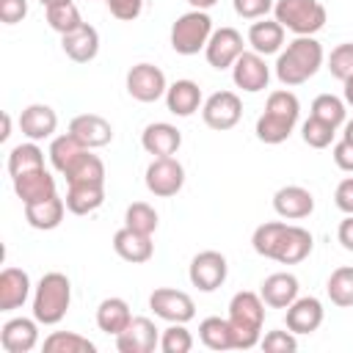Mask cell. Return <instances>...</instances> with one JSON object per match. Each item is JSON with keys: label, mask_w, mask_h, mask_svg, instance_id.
<instances>
[{"label": "cell", "mask_w": 353, "mask_h": 353, "mask_svg": "<svg viewBox=\"0 0 353 353\" xmlns=\"http://www.w3.org/2000/svg\"><path fill=\"white\" fill-rule=\"evenodd\" d=\"M132 320V312H130V303L124 298H105L99 306H97V325L99 331L110 334V336H119Z\"/></svg>", "instance_id": "30"}, {"label": "cell", "mask_w": 353, "mask_h": 353, "mask_svg": "<svg viewBox=\"0 0 353 353\" xmlns=\"http://www.w3.org/2000/svg\"><path fill=\"white\" fill-rule=\"evenodd\" d=\"M69 132L88 149H102L113 141V127L99 113H80L69 121Z\"/></svg>", "instance_id": "18"}, {"label": "cell", "mask_w": 353, "mask_h": 353, "mask_svg": "<svg viewBox=\"0 0 353 353\" xmlns=\"http://www.w3.org/2000/svg\"><path fill=\"white\" fill-rule=\"evenodd\" d=\"M342 138L353 143V119H350V121H345V132H342Z\"/></svg>", "instance_id": "55"}, {"label": "cell", "mask_w": 353, "mask_h": 353, "mask_svg": "<svg viewBox=\"0 0 353 353\" xmlns=\"http://www.w3.org/2000/svg\"><path fill=\"white\" fill-rule=\"evenodd\" d=\"M113 251H116L124 262L143 265V262L152 259L154 243H152V234H141V232H132V229L121 226V229L113 234Z\"/></svg>", "instance_id": "22"}, {"label": "cell", "mask_w": 353, "mask_h": 353, "mask_svg": "<svg viewBox=\"0 0 353 353\" xmlns=\"http://www.w3.org/2000/svg\"><path fill=\"white\" fill-rule=\"evenodd\" d=\"M336 240L342 243V248H345V251H353V215H345V218L339 221Z\"/></svg>", "instance_id": "51"}, {"label": "cell", "mask_w": 353, "mask_h": 353, "mask_svg": "<svg viewBox=\"0 0 353 353\" xmlns=\"http://www.w3.org/2000/svg\"><path fill=\"white\" fill-rule=\"evenodd\" d=\"M245 39H248V44H251L254 52L273 55V52H281V47H284V28H281V22L262 17L259 22H254L248 28V36Z\"/></svg>", "instance_id": "28"}, {"label": "cell", "mask_w": 353, "mask_h": 353, "mask_svg": "<svg viewBox=\"0 0 353 353\" xmlns=\"http://www.w3.org/2000/svg\"><path fill=\"white\" fill-rule=\"evenodd\" d=\"M185 185V165L176 157H154L146 165V190L157 199H171Z\"/></svg>", "instance_id": "8"}, {"label": "cell", "mask_w": 353, "mask_h": 353, "mask_svg": "<svg viewBox=\"0 0 353 353\" xmlns=\"http://www.w3.org/2000/svg\"><path fill=\"white\" fill-rule=\"evenodd\" d=\"M328 72L331 77L336 80H347L353 77V41H345V44H336L328 55Z\"/></svg>", "instance_id": "44"}, {"label": "cell", "mask_w": 353, "mask_h": 353, "mask_svg": "<svg viewBox=\"0 0 353 353\" xmlns=\"http://www.w3.org/2000/svg\"><path fill=\"white\" fill-rule=\"evenodd\" d=\"M298 290H301L298 287V279L292 273H287V270H279V273H270L262 281L259 295H262L265 306H270V309H287L298 298Z\"/></svg>", "instance_id": "26"}, {"label": "cell", "mask_w": 353, "mask_h": 353, "mask_svg": "<svg viewBox=\"0 0 353 353\" xmlns=\"http://www.w3.org/2000/svg\"><path fill=\"white\" fill-rule=\"evenodd\" d=\"M298 116H301L298 97L292 91H287V88H279V91H273L268 97L265 113L256 119V130L254 132H256V138L262 143H270V146L284 143L292 135V130L298 124Z\"/></svg>", "instance_id": "3"}, {"label": "cell", "mask_w": 353, "mask_h": 353, "mask_svg": "<svg viewBox=\"0 0 353 353\" xmlns=\"http://www.w3.org/2000/svg\"><path fill=\"white\" fill-rule=\"evenodd\" d=\"M8 135H11V116L3 113V132H0V141H8Z\"/></svg>", "instance_id": "53"}, {"label": "cell", "mask_w": 353, "mask_h": 353, "mask_svg": "<svg viewBox=\"0 0 353 353\" xmlns=\"http://www.w3.org/2000/svg\"><path fill=\"white\" fill-rule=\"evenodd\" d=\"M36 168H44V152L36 141H28V143H19L8 152V174L11 179L19 176V174H28V171H36Z\"/></svg>", "instance_id": "34"}, {"label": "cell", "mask_w": 353, "mask_h": 353, "mask_svg": "<svg viewBox=\"0 0 353 353\" xmlns=\"http://www.w3.org/2000/svg\"><path fill=\"white\" fill-rule=\"evenodd\" d=\"M141 146L152 157H174L179 152V146H182V132L168 121H154V124L143 127Z\"/></svg>", "instance_id": "20"}, {"label": "cell", "mask_w": 353, "mask_h": 353, "mask_svg": "<svg viewBox=\"0 0 353 353\" xmlns=\"http://www.w3.org/2000/svg\"><path fill=\"white\" fill-rule=\"evenodd\" d=\"M63 176H66V185H105V163L99 160V154L85 149L63 171Z\"/></svg>", "instance_id": "31"}, {"label": "cell", "mask_w": 353, "mask_h": 353, "mask_svg": "<svg viewBox=\"0 0 353 353\" xmlns=\"http://www.w3.org/2000/svg\"><path fill=\"white\" fill-rule=\"evenodd\" d=\"M168 91V83H165V74L160 66L154 63H135L130 72H127V94L135 99V102H157L160 97H165Z\"/></svg>", "instance_id": "9"}, {"label": "cell", "mask_w": 353, "mask_h": 353, "mask_svg": "<svg viewBox=\"0 0 353 353\" xmlns=\"http://www.w3.org/2000/svg\"><path fill=\"white\" fill-rule=\"evenodd\" d=\"M309 116H317V119L328 121L331 127H339V124L347 121V119H345V116H347L345 99H339V97H334V94H320V97H314Z\"/></svg>", "instance_id": "41"}, {"label": "cell", "mask_w": 353, "mask_h": 353, "mask_svg": "<svg viewBox=\"0 0 353 353\" xmlns=\"http://www.w3.org/2000/svg\"><path fill=\"white\" fill-rule=\"evenodd\" d=\"M63 212H66V201L55 193L44 201H36V204H25V221L39 229V232H50V229H58L61 221H63Z\"/></svg>", "instance_id": "29"}, {"label": "cell", "mask_w": 353, "mask_h": 353, "mask_svg": "<svg viewBox=\"0 0 353 353\" xmlns=\"http://www.w3.org/2000/svg\"><path fill=\"white\" fill-rule=\"evenodd\" d=\"M334 204L345 212V215H353V176H345L336 190H334Z\"/></svg>", "instance_id": "49"}, {"label": "cell", "mask_w": 353, "mask_h": 353, "mask_svg": "<svg viewBox=\"0 0 353 353\" xmlns=\"http://www.w3.org/2000/svg\"><path fill=\"white\" fill-rule=\"evenodd\" d=\"M190 3V8H199V11H210L218 0H188Z\"/></svg>", "instance_id": "52"}, {"label": "cell", "mask_w": 353, "mask_h": 353, "mask_svg": "<svg viewBox=\"0 0 353 353\" xmlns=\"http://www.w3.org/2000/svg\"><path fill=\"white\" fill-rule=\"evenodd\" d=\"M325 52L314 36H295L276 58V77L284 85H301L317 74Z\"/></svg>", "instance_id": "1"}, {"label": "cell", "mask_w": 353, "mask_h": 353, "mask_svg": "<svg viewBox=\"0 0 353 353\" xmlns=\"http://www.w3.org/2000/svg\"><path fill=\"white\" fill-rule=\"evenodd\" d=\"M39 3L47 8V6H55V3H69V0H39Z\"/></svg>", "instance_id": "56"}, {"label": "cell", "mask_w": 353, "mask_h": 353, "mask_svg": "<svg viewBox=\"0 0 353 353\" xmlns=\"http://www.w3.org/2000/svg\"><path fill=\"white\" fill-rule=\"evenodd\" d=\"M63 201H66V210L72 215L97 212L105 201V185H69Z\"/></svg>", "instance_id": "32"}, {"label": "cell", "mask_w": 353, "mask_h": 353, "mask_svg": "<svg viewBox=\"0 0 353 353\" xmlns=\"http://www.w3.org/2000/svg\"><path fill=\"white\" fill-rule=\"evenodd\" d=\"M345 105H350V108H353V77H347V80H345Z\"/></svg>", "instance_id": "54"}, {"label": "cell", "mask_w": 353, "mask_h": 353, "mask_svg": "<svg viewBox=\"0 0 353 353\" xmlns=\"http://www.w3.org/2000/svg\"><path fill=\"white\" fill-rule=\"evenodd\" d=\"M165 105H168V110L174 116H182V119L185 116H193L204 105V97H201L199 83H193V80H176V83H171L168 91H165Z\"/></svg>", "instance_id": "27"}, {"label": "cell", "mask_w": 353, "mask_h": 353, "mask_svg": "<svg viewBox=\"0 0 353 353\" xmlns=\"http://www.w3.org/2000/svg\"><path fill=\"white\" fill-rule=\"evenodd\" d=\"M229 325H232V342L234 350H248L259 345L262 325H265V301L259 292L240 290L229 301Z\"/></svg>", "instance_id": "2"}, {"label": "cell", "mask_w": 353, "mask_h": 353, "mask_svg": "<svg viewBox=\"0 0 353 353\" xmlns=\"http://www.w3.org/2000/svg\"><path fill=\"white\" fill-rule=\"evenodd\" d=\"M331 154H334V163H336L342 171L353 174V143H350V141H345V138H342V141H336Z\"/></svg>", "instance_id": "50"}, {"label": "cell", "mask_w": 353, "mask_h": 353, "mask_svg": "<svg viewBox=\"0 0 353 353\" xmlns=\"http://www.w3.org/2000/svg\"><path fill=\"white\" fill-rule=\"evenodd\" d=\"M229 276V262L221 251H199L193 259H190V268H188V279L196 290L201 292H215Z\"/></svg>", "instance_id": "7"}, {"label": "cell", "mask_w": 353, "mask_h": 353, "mask_svg": "<svg viewBox=\"0 0 353 353\" xmlns=\"http://www.w3.org/2000/svg\"><path fill=\"white\" fill-rule=\"evenodd\" d=\"M245 52L243 47V33L234 28H218L212 30L207 47H204V58L212 69H232L234 61Z\"/></svg>", "instance_id": "12"}, {"label": "cell", "mask_w": 353, "mask_h": 353, "mask_svg": "<svg viewBox=\"0 0 353 353\" xmlns=\"http://www.w3.org/2000/svg\"><path fill=\"white\" fill-rule=\"evenodd\" d=\"M273 19L281 22L284 30H292L295 36H314L325 28V6L320 0H276Z\"/></svg>", "instance_id": "5"}, {"label": "cell", "mask_w": 353, "mask_h": 353, "mask_svg": "<svg viewBox=\"0 0 353 353\" xmlns=\"http://www.w3.org/2000/svg\"><path fill=\"white\" fill-rule=\"evenodd\" d=\"M301 135H303V143L312 146V149H325L331 146L334 135H336V127H331L328 121L317 119V116H309L303 124H301Z\"/></svg>", "instance_id": "42"}, {"label": "cell", "mask_w": 353, "mask_h": 353, "mask_svg": "<svg viewBox=\"0 0 353 353\" xmlns=\"http://www.w3.org/2000/svg\"><path fill=\"white\" fill-rule=\"evenodd\" d=\"M212 36V19L207 11L190 8L185 14H179L171 25V47L179 55H196L207 47Z\"/></svg>", "instance_id": "6"}, {"label": "cell", "mask_w": 353, "mask_h": 353, "mask_svg": "<svg viewBox=\"0 0 353 353\" xmlns=\"http://www.w3.org/2000/svg\"><path fill=\"white\" fill-rule=\"evenodd\" d=\"M243 116V102L234 91H215L204 99L201 105V119L210 130H218V132H226L232 130Z\"/></svg>", "instance_id": "10"}, {"label": "cell", "mask_w": 353, "mask_h": 353, "mask_svg": "<svg viewBox=\"0 0 353 353\" xmlns=\"http://www.w3.org/2000/svg\"><path fill=\"white\" fill-rule=\"evenodd\" d=\"M88 146H83L72 132H63V135H58V138H52V143H50V163H52V168L58 171V174H63L83 152H85Z\"/></svg>", "instance_id": "35"}, {"label": "cell", "mask_w": 353, "mask_h": 353, "mask_svg": "<svg viewBox=\"0 0 353 353\" xmlns=\"http://www.w3.org/2000/svg\"><path fill=\"white\" fill-rule=\"evenodd\" d=\"M273 210L284 221H301L314 212V196L303 185H284L273 193Z\"/></svg>", "instance_id": "15"}, {"label": "cell", "mask_w": 353, "mask_h": 353, "mask_svg": "<svg viewBox=\"0 0 353 353\" xmlns=\"http://www.w3.org/2000/svg\"><path fill=\"white\" fill-rule=\"evenodd\" d=\"M44 14H47V25H50L55 33H61V36H66V33H72V30H77V28L83 25V17H80V11H77V6H74L72 0H69V3L47 6Z\"/></svg>", "instance_id": "39"}, {"label": "cell", "mask_w": 353, "mask_h": 353, "mask_svg": "<svg viewBox=\"0 0 353 353\" xmlns=\"http://www.w3.org/2000/svg\"><path fill=\"white\" fill-rule=\"evenodd\" d=\"M39 345V320L11 317L0 328V347L6 353H30Z\"/></svg>", "instance_id": "17"}, {"label": "cell", "mask_w": 353, "mask_h": 353, "mask_svg": "<svg viewBox=\"0 0 353 353\" xmlns=\"http://www.w3.org/2000/svg\"><path fill=\"white\" fill-rule=\"evenodd\" d=\"M193 347V334L185 328V323H171L160 334V350L163 353H190Z\"/></svg>", "instance_id": "43"}, {"label": "cell", "mask_w": 353, "mask_h": 353, "mask_svg": "<svg viewBox=\"0 0 353 353\" xmlns=\"http://www.w3.org/2000/svg\"><path fill=\"white\" fill-rule=\"evenodd\" d=\"M199 339L210 350H232V325L226 317H204L199 323Z\"/></svg>", "instance_id": "33"}, {"label": "cell", "mask_w": 353, "mask_h": 353, "mask_svg": "<svg viewBox=\"0 0 353 353\" xmlns=\"http://www.w3.org/2000/svg\"><path fill=\"white\" fill-rule=\"evenodd\" d=\"M105 6H108V11H110L116 19H121V22H132V19H138L141 11H143V0H105Z\"/></svg>", "instance_id": "47"}, {"label": "cell", "mask_w": 353, "mask_h": 353, "mask_svg": "<svg viewBox=\"0 0 353 353\" xmlns=\"http://www.w3.org/2000/svg\"><path fill=\"white\" fill-rule=\"evenodd\" d=\"M287 232V223L284 221H268V223H259L251 234V245L259 256L265 259H273L276 256V248L281 243V234Z\"/></svg>", "instance_id": "37"}, {"label": "cell", "mask_w": 353, "mask_h": 353, "mask_svg": "<svg viewBox=\"0 0 353 353\" xmlns=\"http://www.w3.org/2000/svg\"><path fill=\"white\" fill-rule=\"evenodd\" d=\"M323 317H325V309L323 303L314 298V295H298L290 306H287V314H284V323L287 328L301 336V334H314L320 325H323Z\"/></svg>", "instance_id": "16"}, {"label": "cell", "mask_w": 353, "mask_h": 353, "mask_svg": "<svg viewBox=\"0 0 353 353\" xmlns=\"http://www.w3.org/2000/svg\"><path fill=\"white\" fill-rule=\"evenodd\" d=\"M41 350L44 353H94L97 345L88 336L74 334V331H52L41 342Z\"/></svg>", "instance_id": "36"}, {"label": "cell", "mask_w": 353, "mask_h": 353, "mask_svg": "<svg viewBox=\"0 0 353 353\" xmlns=\"http://www.w3.org/2000/svg\"><path fill=\"white\" fill-rule=\"evenodd\" d=\"M28 17V0H0V19L3 25H17Z\"/></svg>", "instance_id": "48"}, {"label": "cell", "mask_w": 353, "mask_h": 353, "mask_svg": "<svg viewBox=\"0 0 353 353\" xmlns=\"http://www.w3.org/2000/svg\"><path fill=\"white\" fill-rule=\"evenodd\" d=\"M124 226L141 234H154L157 232V212L146 201H132L124 212Z\"/></svg>", "instance_id": "40"}, {"label": "cell", "mask_w": 353, "mask_h": 353, "mask_svg": "<svg viewBox=\"0 0 353 353\" xmlns=\"http://www.w3.org/2000/svg\"><path fill=\"white\" fill-rule=\"evenodd\" d=\"M160 347V328L149 317H132L130 325L116 336L119 353H154Z\"/></svg>", "instance_id": "14"}, {"label": "cell", "mask_w": 353, "mask_h": 353, "mask_svg": "<svg viewBox=\"0 0 353 353\" xmlns=\"http://www.w3.org/2000/svg\"><path fill=\"white\" fill-rule=\"evenodd\" d=\"M14 193L22 204H36V201H44L50 196L58 193L55 188V176L47 171V168H36V171H28V174H19L14 176Z\"/></svg>", "instance_id": "21"}, {"label": "cell", "mask_w": 353, "mask_h": 353, "mask_svg": "<svg viewBox=\"0 0 353 353\" xmlns=\"http://www.w3.org/2000/svg\"><path fill=\"white\" fill-rule=\"evenodd\" d=\"M61 47H63L66 58H72L74 63H88L99 52V33H97L94 25L83 22L77 30L61 36Z\"/></svg>", "instance_id": "24"}, {"label": "cell", "mask_w": 353, "mask_h": 353, "mask_svg": "<svg viewBox=\"0 0 353 353\" xmlns=\"http://www.w3.org/2000/svg\"><path fill=\"white\" fill-rule=\"evenodd\" d=\"M312 245H314V237H312L309 229L287 223V232L281 234V243H279L273 259L281 262V265H298L312 254Z\"/></svg>", "instance_id": "23"}, {"label": "cell", "mask_w": 353, "mask_h": 353, "mask_svg": "<svg viewBox=\"0 0 353 353\" xmlns=\"http://www.w3.org/2000/svg\"><path fill=\"white\" fill-rule=\"evenodd\" d=\"M72 303V281L66 273L50 270L39 279L33 290V317L41 325H58Z\"/></svg>", "instance_id": "4"}, {"label": "cell", "mask_w": 353, "mask_h": 353, "mask_svg": "<svg viewBox=\"0 0 353 353\" xmlns=\"http://www.w3.org/2000/svg\"><path fill=\"white\" fill-rule=\"evenodd\" d=\"M30 298V276L22 268H6L0 273V312H14Z\"/></svg>", "instance_id": "25"}, {"label": "cell", "mask_w": 353, "mask_h": 353, "mask_svg": "<svg viewBox=\"0 0 353 353\" xmlns=\"http://www.w3.org/2000/svg\"><path fill=\"white\" fill-rule=\"evenodd\" d=\"M232 6H234V14L243 19H262L273 11L276 0H232Z\"/></svg>", "instance_id": "46"}, {"label": "cell", "mask_w": 353, "mask_h": 353, "mask_svg": "<svg viewBox=\"0 0 353 353\" xmlns=\"http://www.w3.org/2000/svg\"><path fill=\"white\" fill-rule=\"evenodd\" d=\"M19 130L28 141H47L52 138V132L58 130V113L50 105L33 102L19 113Z\"/></svg>", "instance_id": "19"}, {"label": "cell", "mask_w": 353, "mask_h": 353, "mask_svg": "<svg viewBox=\"0 0 353 353\" xmlns=\"http://www.w3.org/2000/svg\"><path fill=\"white\" fill-rule=\"evenodd\" d=\"M149 309L154 312V317H160L165 323H190L196 317L193 298L188 292L171 290V287H157L149 295Z\"/></svg>", "instance_id": "11"}, {"label": "cell", "mask_w": 353, "mask_h": 353, "mask_svg": "<svg viewBox=\"0 0 353 353\" xmlns=\"http://www.w3.org/2000/svg\"><path fill=\"white\" fill-rule=\"evenodd\" d=\"M325 292H328V298H331L334 306H339V309L353 306V265L336 268V270L328 276Z\"/></svg>", "instance_id": "38"}, {"label": "cell", "mask_w": 353, "mask_h": 353, "mask_svg": "<svg viewBox=\"0 0 353 353\" xmlns=\"http://www.w3.org/2000/svg\"><path fill=\"white\" fill-rule=\"evenodd\" d=\"M259 347L265 350V353H295L298 350V339H295V334L287 328V331H281V328H273V331H268L262 339H259Z\"/></svg>", "instance_id": "45"}, {"label": "cell", "mask_w": 353, "mask_h": 353, "mask_svg": "<svg viewBox=\"0 0 353 353\" xmlns=\"http://www.w3.org/2000/svg\"><path fill=\"white\" fill-rule=\"evenodd\" d=\"M232 80H234L237 88H243L248 94L265 91L268 83H270V66L265 63V55H259L254 50H245L232 66Z\"/></svg>", "instance_id": "13"}]
</instances>
